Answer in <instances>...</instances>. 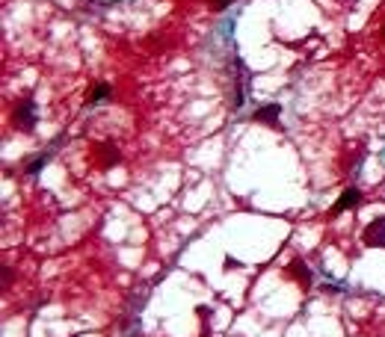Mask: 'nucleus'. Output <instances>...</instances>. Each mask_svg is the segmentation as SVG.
Listing matches in <instances>:
<instances>
[{"instance_id":"f257e3e1","label":"nucleus","mask_w":385,"mask_h":337,"mask_svg":"<svg viewBox=\"0 0 385 337\" xmlns=\"http://www.w3.org/2000/svg\"><path fill=\"white\" fill-rule=\"evenodd\" d=\"M12 124H15L18 130H24V133H30L36 127V113H33V98H24V101L15 107V113H12Z\"/></svg>"},{"instance_id":"f03ea898","label":"nucleus","mask_w":385,"mask_h":337,"mask_svg":"<svg viewBox=\"0 0 385 337\" xmlns=\"http://www.w3.org/2000/svg\"><path fill=\"white\" fill-rule=\"evenodd\" d=\"M362 243H365L368 249H385V216H376V219L365 228Z\"/></svg>"},{"instance_id":"7ed1b4c3","label":"nucleus","mask_w":385,"mask_h":337,"mask_svg":"<svg viewBox=\"0 0 385 337\" xmlns=\"http://www.w3.org/2000/svg\"><path fill=\"white\" fill-rule=\"evenodd\" d=\"M362 201V192H359V186H347L344 192H341V198L332 204V210H329V219H338L341 213H347L350 207H359Z\"/></svg>"},{"instance_id":"20e7f679","label":"nucleus","mask_w":385,"mask_h":337,"mask_svg":"<svg viewBox=\"0 0 385 337\" xmlns=\"http://www.w3.org/2000/svg\"><path fill=\"white\" fill-rule=\"evenodd\" d=\"M279 116H281L279 104H267V107H258V110L252 113V121H258V124H270V127H279Z\"/></svg>"},{"instance_id":"39448f33","label":"nucleus","mask_w":385,"mask_h":337,"mask_svg":"<svg viewBox=\"0 0 385 337\" xmlns=\"http://www.w3.org/2000/svg\"><path fill=\"white\" fill-rule=\"evenodd\" d=\"M287 275H291V278H297V284L302 287V290H308V287H311V269L305 266V260H302V257H294V260H291Z\"/></svg>"},{"instance_id":"423d86ee","label":"nucleus","mask_w":385,"mask_h":337,"mask_svg":"<svg viewBox=\"0 0 385 337\" xmlns=\"http://www.w3.org/2000/svg\"><path fill=\"white\" fill-rule=\"evenodd\" d=\"M95 157H98V166H101V168H110V166H116V163L122 160L119 148H116V145H107V142L95 148Z\"/></svg>"},{"instance_id":"0eeeda50","label":"nucleus","mask_w":385,"mask_h":337,"mask_svg":"<svg viewBox=\"0 0 385 337\" xmlns=\"http://www.w3.org/2000/svg\"><path fill=\"white\" fill-rule=\"evenodd\" d=\"M104 98H110V86L107 83L92 86V89L86 92V104H98V101H104Z\"/></svg>"},{"instance_id":"6e6552de","label":"nucleus","mask_w":385,"mask_h":337,"mask_svg":"<svg viewBox=\"0 0 385 337\" xmlns=\"http://www.w3.org/2000/svg\"><path fill=\"white\" fill-rule=\"evenodd\" d=\"M48 160H51V157H48V154H42V157H36L33 163H30V166H27V172H30V175H36V172H42V166H45V163H48Z\"/></svg>"},{"instance_id":"1a4fd4ad","label":"nucleus","mask_w":385,"mask_h":337,"mask_svg":"<svg viewBox=\"0 0 385 337\" xmlns=\"http://www.w3.org/2000/svg\"><path fill=\"white\" fill-rule=\"evenodd\" d=\"M231 3H234V0H210V6H213L216 12H222V9H228Z\"/></svg>"},{"instance_id":"9d476101","label":"nucleus","mask_w":385,"mask_h":337,"mask_svg":"<svg viewBox=\"0 0 385 337\" xmlns=\"http://www.w3.org/2000/svg\"><path fill=\"white\" fill-rule=\"evenodd\" d=\"M382 39H385V24H382Z\"/></svg>"}]
</instances>
